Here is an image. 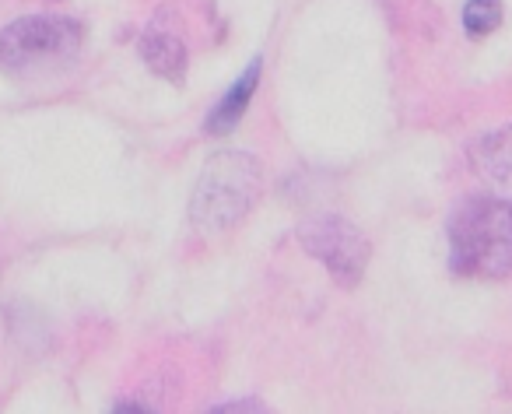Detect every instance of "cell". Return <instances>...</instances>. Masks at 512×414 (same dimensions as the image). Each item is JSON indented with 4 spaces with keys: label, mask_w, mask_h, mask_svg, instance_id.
Returning <instances> with one entry per match:
<instances>
[{
    "label": "cell",
    "mask_w": 512,
    "mask_h": 414,
    "mask_svg": "<svg viewBox=\"0 0 512 414\" xmlns=\"http://www.w3.org/2000/svg\"><path fill=\"white\" fill-rule=\"evenodd\" d=\"M470 165L477 176H484L495 190H502V197H512V130L484 134L470 148Z\"/></svg>",
    "instance_id": "5"
},
{
    "label": "cell",
    "mask_w": 512,
    "mask_h": 414,
    "mask_svg": "<svg viewBox=\"0 0 512 414\" xmlns=\"http://www.w3.org/2000/svg\"><path fill=\"white\" fill-rule=\"evenodd\" d=\"M260 60H253V64L246 67V74H242L239 81H235L232 88L225 92V99L214 106V113L207 116V134H228V130H235L239 127V120H242V113H246V106L253 102V92H256V85H260Z\"/></svg>",
    "instance_id": "6"
},
{
    "label": "cell",
    "mask_w": 512,
    "mask_h": 414,
    "mask_svg": "<svg viewBox=\"0 0 512 414\" xmlns=\"http://www.w3.org/2000/svg\"><path fill=\"white\" fill-rule=\"evenodd\" d=\"M264 172L249 151H218L207 158L190 200V218L200 232H228L253 211Z\"/></svg>",
    "instance_id": "3"
},
{
    "label": "cell",
    "mask_w": 512,
    "mask_h": 414,
    "mask_svg": "<svg viewBox=\"0 0 512 414\" xmlns=\"http://www.w3.org/2000/svg\"><path fill=\"white\" fill-rule=\"evenodd\" d=\"M299 243L313 260H320L341 288H355L369 267V239L337 215H316L299 225Z\"/></svg>",
    "instance_id": "4"
},
{
    "label": "cell",
    "mask_w": 512,
    "mask_h": 414,
    "mask_svg": "<svg viewBox=\"0 0 512 414\" xmlns=\"http://www.w3.org/2000/svg\"><path fill=\"white\" fill-rule=\"evenodd\" d=\"M81 57L78 22L60 15H29L0 32V71L18 81H50Z\"/></svg>",
    "instance_id": "2"
},
{
    "label": "cell",
    "mask_w": 512,
    "mask_h": 414,
    "mask_svg": "<svg viewBox=\"0 0 512 414\" xmlns=\"http://www.w3.org/2000/svg\"><path fill=\"white\" fill-rule=\"evenodd\" d=\"M141 57H144V64L158 74V78L172 81V85H179V81H183V74H186V46L179 43L172 32H165V29H148V32H144Z\"/></svg>",
    "instance_id": "7"
},
{
    "label": "cell",
    "mask_w": 512,
    "mask_h": 414,
    "mask_svg": "<svg viewBox=\"0 0 512 414\" xmlns=\"http://www.w3.org/2000/svg\"><path fill=\"white\" fill-rule=\"evenodd\" d=\"M502 25V0H467L463 8V29L467 36L484 39Z\"/></svg>",
    "instance_id": "8"
},
{
    "label": "cell",
    "mask_w": 512,
    "mask_h": 414,
    "mask_svg": "<svg viewBox=\"0 0 512 414\" xmlns=\"http://www.w3.org/2000/svg\"><path fill=\"white\" fill-rule=\"evenodd\" d=\"M449 271L498 281L512 274V197H470L449 218Z\"/></svg>",
    "instance_id": "1"
}]
</instances>
